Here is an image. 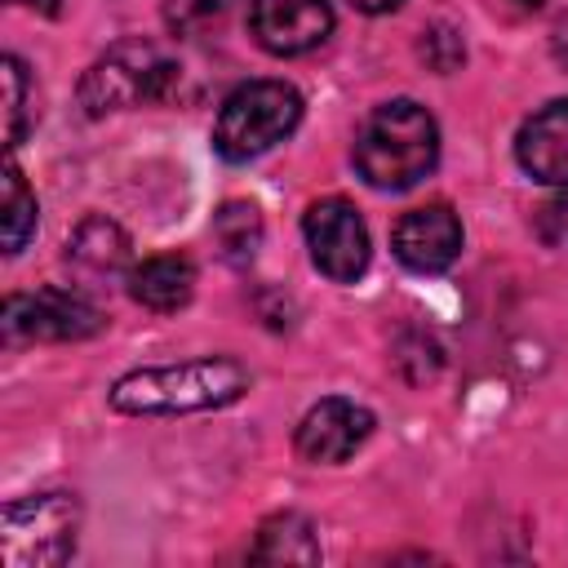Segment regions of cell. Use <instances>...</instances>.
Here are the masks:
<instances>
[{"instance_id":"12","label":"cell","mask_w":568,"mask_h":568,"mask_svg":"<svg viewBox=\"0 0 568 568\" xmlns=\"http://www.w3.org/2000/svg\"><path fill=\"white\" fill-rule=\"evenodd\" d=\"M195 293V266L182 253H160L142 257L129 271V297L146 311H182Z\"/></svg>"},{"instance_id":"7","label":"cell","mask_w":568,"mask_h":568,"mask_svg":"<svg viewBox=\"0 0 568 568\" xmlns=\"http://www.w3.org/2000/svg\"><path fill=\"white\" fill-rule=\"evenodd\" d=\"M302 235H306L315 271H324L328 280L351 284L368 271L373 244H368V226H364V217L355 213L351 200H342V195L315 200L302 217Z\"/></svg>"},{"instance_id":"11","label":"cell","mask_w":568,"mask_h":568,"mask_svg":"<svg viewBox=\"0 0 568 568\" xmlns=\"http://www.w3.org/2000/svg\"><path fill=\"white\" fill-rule=\"evenodd\" d=\"M515 160L532 182L568 186V98L532 111L515 138Z\"/></svg>"},{"instance_id":"22","label":"cell","mask_w":568,"mask_h":568,"mask_svg":"<svg viewBox=\"0 0 568 568\" xmlns=\"http://www.w3.org/2000/svg\"><path fill=\"white\" fill-rule=\"evenodd\" d=\"M22 4H36V9H44V13H58V0H22Z\"/></svg>"},{"instance_id":"10","label":"cell","mask_w":568,"mask_h":568,"mask_svg":"<svg viewBox=\"0 0 568 568\" xmlns=\"http://www.w3.org/2000/svg\"><path fill=\"white\" fill-rule=\"evenodd\" d=\"M395 257L417 275H439L462 253V222L448 204H422L408 209L390 231Z\"/></svg>"},{"instance_id":"2","label":"cell","mask_w":568,"mask_h":568,"mask_svg":"<svg viewBox=\"0 0 568 568\" xmlns=\"http://www.w3.org/2000/svg\"><path fill=\"white\" fill-rule=\"evenodd\" d=\"M435 160H439V124L413 98L382 102L355 133V169L377 191L417 186L435 169Z\"/></svg>"},{"instance_id":"14","label":"cell","mask_w":568,"mask_h":568,"mask_svg":"<svg viewBox=\"0 0 568 568\" xmlns=\"http://www.w3.org/2000/svg\"><path fill=\"white\" fill-rule=\"evenodd\" d=\"M257 564H320V541L315 524L297 510H280L257 528V541L248 550Z\"/></svg>"},{"instance_id":"1","label":"cell","mask_w":568,"mask_h":568,"mask_svg":"<svg viewBox=\"0 0 568 568\" xmlns=\"http://www.w3.org/2000/svg\"><path fill=\"white\" fill-rule=\"evenodd\" d=\"M253 386L248 368L231 355H200L178 364H151L115 377L106 390L115 413L129 417H173V413H204L226 408Z\"/></svg>"},{"instance_id":"13","label":"cell","mask_w":568,"mask_h":568,"mask_svg":"<svg viewBox=\"0 0 568 568\" xmlns=\"http://www.w3.org/2000/svg\"><path fill=\"white\" fill-rule=\"evenodd\" d=\"M67 262L89 280L115 275L129 266V235L111 217H84L67 240Z\"/></svg>"},{"instance_id":"9","label":"cell","mask_w":568,"mask_h":568,"mask_svg":"<svg viewBox=\"0 0 568 568\" xmlns=\"http://www.w3.org/2000/svg\"><path fill=\"white\" fill-rule=\"evenodd\" d=\"M248 31L275 58L311 53L333 31L328 0H248Z\"/></svg>"},{"instance_id":"20","label":"cell","mask_w":568,"mask_h":568,"mask_svg":"<svg viewBox=\"0 0 568 568\" xmlns=\"http://www.w3.org/2000/svg\"><path fill=\"white\" fill-rule=\"evenodd\" d=\"M359 13H390V9H399L404 0H351Z\"/></svg>"},{"instance_id":"18","label":"cell","mask_w":568,"mask_h":568,"mask_svg":"<svg viewBox=\"0 0 568 568\" xmlns=\"http://www.w3.org/2000/svg\"><path fill=\"white\" fill-rule=\"evenodd\" d=\"M235 0H164V22L173 36H200L231 13Z\"/></svg>"},{"instance_id":"5","label":"cell","mask_w":568,"mask_h":568,"mask_svg":"<svg viewBox=\"0 0 568 568\" xmlns=\"http://www.w3.org/2000/svg\"><path fill=\"white\" fill-rule=\"evenodd\" d=\"M178 80V67L142 36L115 40L80 80V106L89 115H106V111H129L142 102H155L169 93V84Z\"/></svg>"},{"instance_id":"23","label":"cell","mask_w":568,"mask_h":568,"mask_svg":"<svg viewBox=\"0 0 568 568\" xmlns=\"http://www.w3.org/2000/svg\"><path fill=\"white\" fill-rule=\"evenodd\" d=\"M519 4H541V0H519Z\"/></svg>"},{"instance_id":"15","label":"cell","mask_w":568,"mask_h":568,"mask_svg":"<svg viewBox=\"0 0 568 568\" xmlns=\"http://www.w3.org/2000/svg\"><path fill=\"white\" fill-rule=\"evenodd\" d=\"M213 240H217V248H222L226 262H235V266L253 262L257 248H262V213H257V204L226 200L213 213Z\"/></svg>"},{"instance_id":"16","label":"cell","mask_w":568,"mask_h":568,"mask_svg":"<svg viewBox=\"0 0 568 568\" xmlns=\"http://www.w3.org/2000/svg\"><path fill=\"white\" fill-rule=\"evenodd\" d=\"M36 195L27 186V178L18 173V164L4 169V253H22L27 240L36 235Z\"/></svg>"},{"instance_id":"17","label":"cell","mask_w":568,"mask_h":568,"mask_svg":"<svg viewBox=\"0 0 568 568\" xmlns=\"http://www.w3.org/2000/svg\"><path fill=\"white\" fill-rule=\"evenodd\" d=\"M27 124H31V75L22 67V58H4V138H9V151L27 138Z\"/></svg>"},{"instance_id":"6","label":"cell","mask_w":568,"mask_h":568,"mask_svg":"<svg viewBox=\"0 0 568 568\" xmlns=\"http://www.w3.org/2000/svg\"><path fill=\"white\" fill-rule=\"evenodd\" d=\"M0 324L9 342H84L102 333L106 315L71 288H36L4 297Z\"/></svg>"},{"instance_id":"3","label":"cell","mask_w":568,"mask_h":568,"mask_svg":"<svg viewBox=\"0 0 568 568\" xmlns=\"http://www.w3.org/2000/svg\"><path fill=\"white\" fill-rule=\"evenodd\" d=\"M302 120V93L284 80H248L240 84L217 120H213V151L231 164L266 155L275 142H284Z\"/></svg>"},{"instance_id":"4","label":"cell","mask_w":568,"mask_h":568,"mask_svg":"<svg viewBox=\"0 0 568 568\" xmlns=\"http://www.w3.org/2000/svg\"><path fill=\"white\" fill-rule=\"evenodd\" d=\"M80 501L71 493L13 497L0 515V555L9 568H53L75 555Z\"/></svg>"},{"instance_id":"19","label":"cell","mask_w":568,"mask_h":568,"mask_svg":"<svg viewBox=\"0 0 568 568\" xmlns=\"http://www.w3.org/2000/svg\"><path fill=\"white\" fill-rule=\"evenodd\" d=\"M537 235L550 248H568V186H559V195L537 209Z\"/></svg>"},{"instance_id":"8","label":"cell","mask_w":568,"mask_h":568,"mask_svg":"<svg viewBox=\"0 0 568 568\" xmlns=\"http://www.w3.org/2000/svg\"><path fill=\"white\" fill-rule=\"evenodd\" d=\"M368 435H373V413L364 404H355V399L328 395V399H320V404L306 408V417L297 422L293 448H297L302 462L337 466V462L355 457Z\"/></svg>"},{"instance_id":"21","label":"cell","mask_w":568,"mask_h":568,"mask_svg":"<svg viewBox=\"0 0 568 568\" xmlns=\"http://www.w3.org/2000/svg\"><path fill=\"white\" fill-rule=\"evenodd\" d=\"M555 53H559V62H568V18H564L559 31H555Z\"/></svg>"}]
</instances>
